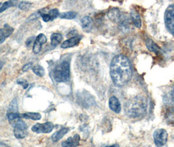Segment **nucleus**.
<instances>
[{
  "instance_id": "20",
  "label": "nucleus",
  "mask_w": 174,
  "mask_h": 147,
  "mask_svg": "<svg viewBox=\"0 0 174 147\" xmlns=\"http://www.w3.org/2000/svg\"><path fill=\"white\" fill-rule=\"evenodd\" d=\"M21 118L33 120H39L41 118V115L38 112H26L20 114Z\"/></svg>"
},
{
  "instance_id": "14",
  "label": "nucleus",
  "mask_w": 174,
  "mask_h": 147,
  "mask_svg": "<svg viewBox=\"0 0 174 147\" xmlns=\"http://www.w3.org/2000/svg\"><path fill=\"white\" fill-rule=\"evenodd\" d=\"M81 37L79 36H74L70 38L68 40H66L61 45V48H68L78 45L80 41Z\"/></svg>"
},
{
  "instance_id": "24",
  "label": "nucleus",
  "mask_w": 174,
  "mask_h": 147,
  "mask_svg": "<svg viewBox=\"0 0 174 147\" xmlns=\"http://www.w3.org/2000/svg\"><path fill=\"white\" fill-rule=\"evenodd\" d=\"M32 3L28 2H21L18 3V7L20 10L22 11H28L30 9V7H31Z\"/></svg>"
},
{
  "instance_id": "26",
  "label": "nucleus",
  "mask_w": 174,
  "mask_h": 147,
  "mask_svg": "<svg viewBox=\"0 0 174 147\" xmlns=\"http://www.w3.org/2000/svg\"><path fill=\"white\" fill-rule=\"evenodd\" d=\"M7 117L9 121L11 122L14 120H18L21 118L20 114L18 112H8L7 114Z\"/></svg>"
},
{
  "instance_id": "2",
  "label": "nucleus",
  "mask_w": 174,
  "mask_h": 147,
  "mask_svg": "<svg viewBox=\"0 0 174 147\" xmlns=\"http://www.w3.org/2000/svg\"><path fill=\"white\" fill-rule=\"evenodd\" d=\"M147 109V101L144 95H138L132 97L125 103L127 115L132 118L143 116Z\"/></svg>"
},
{
  "instance_id": "34",
  "label": "nucleus",
  "mask_w": 174,
  "mask_h": 147,
  "mask_svg": "<svg viewBox=\"0 0 174 147\" xmlns=\"http://www.w3.org/2000/svg\"><path fill=\"white\" fill-rule=\"evenodd\" d=\"M1 147H9V146H8L7 144H3V143H1Z\"/></svg>"
},
{
  "instance_id": "9",
  "label": "nucleus",
  "mask_w": 174,
  "mask_h": 147,
  "mask_svg": "<svg viewBox=\"0 0 174 147\" xmlns=\"http://www.w3.org/2000/svg\"><path fill=\"white\" fill-rule=\"evenodd\" d=\"M81 26L82 30L85 32H89L92 30L93 26V21L92 17L89 16H85L81 19Z\"/></svg>"
},
{
  "instance_id": "17",
  "label": "nucleus",
  "mask_w": 174,
  "mask_h": 147,
  "mask_svg": "<svg viewBox=\"0 0 174 147\" xmlns=\"http://www.w3.org/2000/svg\"><path fill=\"white\" fill-rule=\"evenodd\" d=\"M130 18L131 20L134 24V26L138 28H140L142 27V20H141L140 14L134 10H132L130 12Z\"/></svg>"
},
{
  "instance_id": "12",
  "label": "nucleus",
  "mask_w": 174,
  "mask_h": 147,
  "mask_svg": "<svg viewBox=\"0 0 174 147\" xmlns=\"http://www.w3.org/2000/svg\"><path fill=\"white\" fill-rule=\"evenodd\" d=\"M108 19L114 22L119 23L121 20L123 18V15L121 14L120 11L117 9V8H112L110 9L108 13Z\"/></svg>"
},
{
  "instance_id": "32",
  "label": "nucleus",
  "mask_w": 174,
  "mask_h": 147,
  "mask_svg": "<svg viewBox=\"0 0 174 147\" xmlns=\"http://www.w3.org/2000/svg\"><path fill=\"white\" fill-rule=\"evenodd\" d=\"M34 37H29L27 41H26V46H29L31 43L33 42V41H34Z\"/></svg>"
},
{
  "instance_id": "10",
  "label": "nucleus",
  "mask_w": 174,
  "mask_h": 147,
  "mask_svg": "<svg viewBox=\"0 0 174 147\" xmlns=\"http://www.w3.org/2000/svg\"><path fill=\"white\" fill-rule=\"evenodd\" d=\"M80 137L78 134H75L73 137H69L67 140L61 143L63 147H76L79 145Z\"/></svg>"
},
{
  "instance_id": "30",
  "label": "nucleus",
  "mask_w": 174,
  "mask_h": 147,
  "mask_svg": "<svg viewBox=\"0 0 174 147\" xmlns=\"http://www.w3.org/2000/svg\"><path fill=\"white\" fill-rule=\"evenodd\" d=\"M42 16V19H43V21L45 22H48L50 20H51V17L50 16V15L48 14L44 13V14H42V16Z\"/></svg>"
},
{
  "instance_id": "28",
  "label": "nucleus",
  "mask_w": 174,
  "mask_h": 147,
  "mask_svg": "<svg viewBox=\"0 0 174 147\" xmlns=\"http://www.w3.org/2000/svg\"><path fill=\"white\" fill-rule=\"evenodd\" d=\"M60 13H59V11H58L57 9H53L50 11H49L48 12V14L51 17V20H53L55 19H56L57 16H60Z\"/></svg>"
},
{
  "instance_id": "16",
  "label": "nucleus",
  "mask_w": 174,
  "mask_h": 147,
  "mask_svg": "<svg viewBox=\"0 0 174 147\" xmlns=\"http://www.w3.org/2000/svg\"><path fill=\"white\" fill-rule=\"evenodd\" d=\"M69 132V129L67 128H62L60 129L59 131L55 132L52 136V140L54 142H57L58 141H60V139L63 138V137L67 134Z\"/></svg>"
},
{
  "instance_id": "7",
  "label": "nucleus",
  "mask_w": 174,
  "mask_h": 147,
  "mask_svg": "<svg viewBox=\"0 0 174 147\" xmlns=\"http://www.w3.org/2000/svg\"><path fill=\"white\" fill-rule=\"evenodd\" d=\"M54 126L52 122H47L43 124L37 123L31 128L33 132L37 133H49L53 130Z\"/></svg>"
},
{
  "instance_id": "33",
  "label": "nucleus",
  "mask_w": 174,
  "mask_h": 147,
  "mask_svg": "<svg viewBox=\"0 0 174 147\" xmlns=\"http://www.w3.org/2000/svg\"><path fill=\"white\" fill-rule=\"evenodd\" d=\"M106 147H119V146L118 144H113L110 146H106Z\"/></svg>"
},
{
  "instance_id": "21",
  "label": "nucleus",
  "mask_w": 174,
  "mask_h": 147,
  "mask_svg": "<svg viewBox=\"0 0 174 147\" xmlns=\"http://www.w3.org/2000/svg\"><path fill=\"white\" fill-rule=\"evenodd\" d=\"M78 13L75 11H68V12H64L60 14V18L63 19H68L72 20L75 19Z\"/></svg>"
},
{
  "instance_id": "31",
  "label": "nucleus",
  "mask_w": 174,
  "mask_h": 147,
  "mask_svg": "<svg viewBox=\"0 0 174 147\" xmlns=\"http://www.w3.org/2000/svg\"><path fill=\"white\" fill-rule=\"evenodd\" d=\"M32 63H26V65H24V66L22 68V71H27L28 70H29V69H31V66H32Z\"/></svg>"
},
{
  "instance_id": "29",
  "label": "nucleus",
  "mask_w": 174,
  "mask_h": 147,
  "mask_svg": "<svg viewBox=\"0 0 174 147\" xmlns=\"http://www.w3.org/2000/svg\"><path fill=\"white\" fill-rule=\"evenodd\" d=\"M16 83H17V84L22 86L24 89H26L28 87V86H29L28 82L26 80H24V79H18L17 81H16Z\"/></svg>"
},
{
  "instance_id": "22",
  "label": "nucleus",
  "mask_w": 174,
  "mask_h": 147,
  "mask_svg": "<svg viewBox=\"0 0 174 147\" xmlns=\"http://www.w3.org/2000/svg\"><path fill=\"white\" fill-rule=\"evenodd\" d=\"M32 70L36 75H37L40 77H42L45 75V70H44L43 68L39 64L34 65V66L32 68Z\"/></svg>"
},
{
  "instance_id": "25",
  "label": "nucleus",
  "mask_w": 174,
  "mask_h": 147,
  "mask_svg": "<svg viewBox=\"0 0 174 147\" xmlns=\"http://www.w3.org/2000/svg\"><path fill=\"white\" fill-rule=\"evenodd\" d=\"M18 102L16 99H14L10 104L9 112H18Z\"/></svg>"
},
{
  "instance_id": "5",
  "label": "nucleus",
  "mask_w": 174,
  "mask_h": 147,
  "mask_svg": "<svg viewBox=\"0 0 174 147\" xmlns=\"http://www.w3.org/2000/svg\"><path fill=\"white\" fill-rule=\"evenodd\" d=\"M28 126L24 121L18 119L14 125V135L16 139H24L27 135Z\"/></svg>"
},
{
  "instance_id": "1",
  "label": "nucleus",
  "mask_w": 174,
  "mask_h": 147,
  "mask_svg": "<svg viewBox=\"0 0 174 147\" xmlns=\"http://www.w3.org/2000/svg\"><path fill=\"white\" fill-rule=\"evenodd\" d=\"M110 74L116 86H123L129 83L132 77V69L127 56L119 54L113 57L110 63Z\"/></svg>"
},
{
  "instance_id": "23",
  "label": "nucleus",
  "mask_w": 174,
  "mask_h": 147,
  "mask_svg": "<svg viewBox=\"0 0 174 147\" xmlns=\"http://www.w3.org/2000/svg\"><path fill=\"white\" fill-rule=\"evenodd\" d=\"M16 3H17V2H15V1H8V2H4L3 4H2L1 9H0V13H3L6 9H9V8L11 7H13L16 4Z\"/></svg>"
},
{
  "instance_id": "27",
  "label": "nucleus",
  "mask_w": 174,
  "mask_h": 147,
  "mask_svg": "<svg viewBox=\"0 0 174 147\" xmlns=\"http://www.w3.org/2000/svg\"><path fill=\"white\" fill-rule=\"evenodd\" d=\"M166 119L168 120V122L174 124V108L168 109V111L166 113Z\"/></svg>"
},
{
  "instance_id": "13",
  "label": "nucleus",
  "mask_w": 174,
  "mask_h": 147,
  "mask_svg": "<svg viewBox=\"0 0 174 147\" xmlns=\"http://www.w3.org/2000/svg\"><path fill=\"white\" fill-rule=\"evenodd\" d=\"M163 101L166 104L174 106V84H173L163 96Z\"/></svg>"
},
{
  "instance_id": "15",
  "label": "nucleus",
  "mask_w": 174,
  "mask_h": 147,
  "mask_svg": "<svg viewBox=\"0 0 174 147\" xmlns=\"http://www.w3.org/2000/svg\"><path fill=\"white\" fill-rule=\"evenodd\" d=\"M109 107L115 113H119L121 110V103L117 97L112 96L109 99Z\"/></svg>"
},
{
  "instance_id": "8",
  "label": "nucleus",
  "mask_w": 174,
  "mask_h": 147,
  "mask_svg": "<svg viewBox=\"0 0 174 147\" xmlns=\"http://www.w3.org/2000/svg\"><path fill=\"white\" fill-rule=\"evenodd\" d=\"M46 41L47 39L43 34H39L35 39L34 46H33V52L35 54H39L42 49V46L45 44Z\"/></svg>"
},
{
  "instance_id": "3",
  "label": "nucleus",
  "mask_w": 174,
  "mask_h": 147,
  "mask_svg": "<svg viewBox=\"0 0 174 147\" xmlns=\"http://www.w3.org/2000/svg\"><path fill=\"white\" fill-rule=\"evenodd\" d=\"M70 63L68 61H63L57 65L54 71V78L58 83H65L70 78Z\"/></svg>"
},
{
  "instance_id": "19",
  "label": "nucleus",
  "mask_w": 174,
  "mask_h": 147,
  "mask_svg": "<svg viewBox=\"0 0 174 147\" xmlns=\"http://www.w3.org/2000/svg\"><path fill=\"white\" fill-rule=\"evenodd\" d=\"M50 39L52 46L55 48L58 45V44H60L62 41L63 37L62 35L61 34H59V33H54V34H52Z\"/></svg>"
},
{
  "instance_id": "18",
  "label": "nucleus",
  "mask_w": 174,
  "mask_h": 147,
  "mask_svg": "<svg viewBox=\"0 0 174 147\" xmlns=\"http://www.w3.org/2000/svg\"><path fill=\"white\" fill-rule=\"evenodd\" d=\"M146 45L147 48L150 50L151 52H153L156 54L159 53L161 51L160 47L157 45L153 41H152L151 39H148L146 41Z\"/></svg>"
},
{
  "instance_id": "11",
  "label": "nucleus",
  "mask_w": 174,
  "mask_h": 147,
  "mask_svg": "<svg viewBox=\"0 0 174 147\" xmlns=\"http://www.w3.org/2000/svg\"><path fill=\"white\" fill-rule=\"evenodd\" d=\"M14 31V28L10 26L9 24H5L3 27L1 29L0 31V42L2 44L6 38L9 37Z\"/></svg>"
},
{
  "instance_id": "4",
  "label": "nucleus",
  "mask_w": 174,
  "mask_h": 147,
  "mask_svg": "<svg viewBox=\"0 0 174 147\" xmlns=\"http://www.w3.org/2000/svg\"><path fill=\"white\" fill-rule=\"evenodd\" d=\"M168 133L164 129H157L153 133V139L157 147L164 146L168 141Z\"/></svg>"
},
{
  "instance_id": "6",
  "label": "nucleus",
  "mask_w": 174,
  "mask_h": 147,
  "mask_svg": "<svg viewBox=\"0 0 174 147\" xmlns=\"http://www.w3.org/2000/svg\"><path fill=\"white\" fill-rule=\"evenodd\" d=\"M164 20L168 30L174 34V5L167 9L164 15Z\"/></svg>"
}]
</instances>
